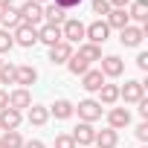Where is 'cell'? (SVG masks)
I'll return each instance as SVG.
<instances>
[{
    "label": "cell",
    "mask_w": 148,
    "mask_h": 148,
    "mask_svg": "<svg viewBox=\"0 0 148 148\" xmlns=\"http://www.w3.org/2000/svg\"><path fill=\"white\" fill-rule=\"evenodd\" d=\"M84 38L90 41V44H96V47H102L108 38H110V29H108V23L99 18V21H93V23H87L84 26Z\"/></svg>",
    "instance_id": "1"
},
{
    "label": "cell",
    "mask_w": 148,
    "mask_h": 148,
    "mask_svg": "<svg viewBox=\"0 0 148 148\" xmlns=\"http://www.w3.org/2000/svg\"><path fill=\"white\" fill-rule=\"evenodd\" d=\"M21 12V23H29V26H38L44 21V6L35 3V0H26V3L18 9Z\"/></svg>",
    "instance_id": "2"
},
{
    "label": "cell",
    "mask_w": 148,
    "mask_h": 148,
    "mask_svg": "<svg viewBox=\"0 0 148 148\" xmlns=\"http://www.w3.org/2000/svg\"><path fill=\"white\" fill-rule=\"evenodd\" d=\"M119 99H122L125 105H136L139 99H145V84H142V82H125V84L119 87Z\"/></svg>",
    "instance_id": "3"
},
{
    "label": "cell",
    "mask_w": 148,
    "mask_h": 148,
    "mask_svg": "<svg viewBox=\"0 0 148 148\" xmlns=\"http://www.w3.org/2000/svg\"><path fill=\"white\" fill-rule=\"evenodd\" d=\"M76 113H79V119L82 122H96V119H102V105L96 102V99H84V102H79L76 105Z\"/></svg>",
    "instance_id": "4"
},
{
    "label": "cell",
    "mask_w": 148,
    "mask_h": 148,
    "mask_svg": "<svg viewBox=\"0 0 148 148\" xmlns=\"http://www.w3.org/2000/svg\"><path fill=\"white\" fill-rule=\"evenodd\" d=\"M82 38H84V23H82V21L70 18V21L61 23V41H67V44H79Z\"/></svg>",
    "instance_id": "5"
},
{
    "label": "cell",
    "mask_w": 148,
    "mask_h": 148,
    "mask_svg": "<svg viewBox=\"0 0 148 148\" xmlns=\"http://www.w3.org/2000/svg\"><path fill=\"white\" fill-rule=\"evenodd\" d=\"M73 142L76 145H84V148H90L93 145V139H96V128L90 125V122H79L76 128H73Z\"/></svg>",
    "instance_id": "6"
},
{
    "label": "cell",
    "mask_w": 148,
    "mask_h": 148,
    "mask_svg": "<svg viewBox=\"0 0 148 148\" xmlns=\"http://www.w3.org/2000/svg\"><path fill=\"white\" fill-rule=\"evenodd\" d=\"M99 70H102V76H105V79H119L122 73H125V61H122L119 55H105Z\"/></svg>",
    "instance_id": "7"
},
{
    "label": "cell",
    "mask_w": 148,
    "mask_h": 148,
    "mask_svg": "<svg viewBox=\"0 0 148 148\" xmlns=\"http://www.w3.org/2000/svg\"><path fill=\"white\" fill-rule=\"evenodd\" d=\"M12 38H15V44H18V47H26V49H29V47H35V44H38V29H35V26H29V23H21V26L15 29V35H12Z\"/></svg>",
    "instance_id": "8"
},
{
    "label": "cell",
    "mask_w": 148,
    "mask_h": 148,
    "mask_svg": "<svg viewBox=\"0 0 148 148\" xmlns=\"http://www.w3.org/2000/svg\"><path fill=\"white\" fill-rule=\"evenodd\" d=\"M142 38H145V26H134V23H128V26L119 32L122 47H139V44H142Z\"/></svg>",
    "instance_id": "9"
},
{
    "label": "cell",
    "mask_w": 148,
    "mask_h": 148,
    "mask_svg": "<svg viewBox=\"0 0 148 148\" xmlns=\"http://www.w3.org/2000/svg\"><path fill=\"white\" fill-rule=\"evenodd\" d=\"M23 122V113L15 108H3L0 110V131H18Z\"/></svg>",
    "instance_id": "10"
},
{
    "label": "cell",
    "mask_w": 148,
    "mask_h": 148,
    "mask_svg": "<svg viewBox=\"0 0 148 148\" xmlns=\"http://www.w3.org/2000/svg\"><path fill=\"white\" fill-rule=\"evenodd\" d=\"M9 108H15V110H29V108H32V93H29V87L12 90V93H9Z\"/></svg>",
    "instance_id": "11"
},
{
    "label": "cell",
    "mask_w": 148,
    "mask_h": 148,
    "mask_svg": "<svg viewBox=\"0 0 148 148\" xmlns=\"http://www.w3.org/2000/svg\"><path fill=\"white\" fill-rule=\"evenodd\" d=\"M128 125H131V110H128V108H110V113H108V128L119 131V128H128Z\"/></svg>",
    "instance_id": "12"
},
{
    "label": "cell",
    "mask_w": 148,
    "mask_h": 148,
    "mask_svg": "<svg viewBox=\"0 0 148 148\" xmlns=\"http://www.w3.org/2000/svg\"><path fill=\"white\" fill-rule=\"evenodd\" d=\"M73 55V44L67 41H58L55 47H49V64H67Z\"/></svg>",
    "instance_id": "13"
},
{
    "label": "cell",
    "mask_w": 148,
    "mask_h": 148,
    "mask_svg": "<svg viewBox=\"0 0 148 148\" xmlns=\"http://www.w3.org/2000/svg\"><path fill=\"white\" fill-rule=\"evenodd\" d=\"M35 82H38V70H35L32 64H21V67L15 70V84L29 87V84H35Z\"/></svg>",
    "instance_id": "14"
},
{
    "label": "cell",
    "mask_w": 148,
    "mask_h": 148,
    "mask_svg": "<svg viewBox=\"0 0 148 148\" xmlns=\"http://www.w3.org/2000/svg\"><path fill=\"white\" fill-rule=\"evenodd\" d=\"M102 84H105L102 70H87L84 76H82V87H84L87 93H99V90H102Z\"/></svg>",
    "instance_id": "15"
},
{
    "label": "cell",
    "mask_w": 148,
    "mask_h": 148,
    "mask_svg": "<svg viewBox=\"0 0 148 148\" xmlns=\"http://www.w3.org/2000/svg\"><path fill=\"white\" fill-rule=\"evenodd\" d=\"M38 41L47 44V47H55V44L61 41V26H55V23H44V26L38 29Z\"/></svg>",
    "instance_id": "16"
},
{
    "label": "cell",
    "mask_w": 148,
    "mask_h": 148,
    "mask_svg": "<svg viewBox=\"0 0 148 148\" xmlns=\"http://www.w3.org/2000/svg\"><path fill=\"white\" fill-rule=\"evenodd\" d=\"M93 145H96V148H116V145H119V134H116L113 128H102V131H96Z\"/></svg>",
    "instance_id": "17"
},
{
    "label": "cell",
    "mask_w": 148,
    "mask_h": 148,
    "mask_svg": "<svg viewBox=\"0 0 148 148\" xmlns=\"http://www.w3.org/2000/svg\"><path fill=\"white\" fill-rule=\"evenodd\" d=\"M128 18L136 21L139 26H145V23H148V3H145V0H131V6H128Z\"/></svg>",
    "instance_id": "18"
},
{
    "label": "cell",
    "mask_w": 148,
    "mask_h": 148,
    "mask_svg": "<svg viewBox=\"0 0 148 148\" xmlns=\"http://www.w3.org/2000/svg\"><path fill=\"white\" fill-rule=\"evenodd\" d=\"M105 23H108V29H119V32H122V29L131 23V18H128V9H110Z\"/></svg>",
    "instance_id": "19"
},
{
    "label": "cell",
    "mask_w": 148,
    "mask_h": 148,
    "mask_svg": "<svg viewBox=\"0 0 148 148\" xmlns=\"http://www.w3.org/2000/svg\"><path fill=\"white\" fill-rule=\"evenodd\" d=\"M47 110H49L55 119H70L73 113H76V105H73L70 99H55V105H52V108H47Z\"/></svg>",
    "instance_id": "20"
},
{
    "label": "cell",
    "mask_w": 148,
    "mask_h": 148,
    "mask_svg": "<svg viewBox=\"0 0 148 148\" xmlns=\"http://www.w3.org/2000/svg\"><path fill=\"white\" fill-rule=\"evenodd\" d=\"M82 61H87V64H93V61H102V47H96V44H82L79 47V52H76Z\"/></svg>",
    "instance_id": "21"
},
{
    "label": "cell",
    "mask_w": 148,
    "mask_h": 148,
    "mask_svg": "<svg viewBox=\"0 0 148 148\" xmlns=\"http://www.w3.org/2000/svg\"><path fill=\"white\" fill-rule=\"evenodd\" d=\"M0 23H3L6 32H9V29H18V26H21V12H18L15 6L3 9V12H0Z\"/></svg>",
    "instance_id": "22"
},
{
    "label": "cell",
    "mask_w": 148,
    "mask_h": 148,
    "mask_svg": "<svg viewBox=\"0 0 148 148\" xmlns=\"http://www.w3.org/2000/svg\"><path fill=\"white\" fill-rule=\"evenodd\" d=\"M119 102V84H102V90H99V105H116Z\"/></svg>",
    "instance_id": "23"
},
{
    "label": "cell",
    "mask_w": 148,
    "mask_h": 148,
    "mask_svg": "<svg viewBox=\"0 0 148 148\" xmlns=\"http://www.w3.org/2000/svg\"><path fill=\"white\" fill-rule=\"evenodd\" d=\"M44 21H47V23H55V26H61V23L67 21V12H64L61 6H55V3H49V6L44 9Z\"/></svg>",
    "instance_id": "24"
},
{
    "label": "cell",
    "mask_w": 148,
    "mask_h": 148,
    "mask_svg": "<svg viewBox=\"0 0 148 148\" xmlns=\"http://www.w3.org/2000/svg\"><path fill=\"white\" fill-rule=\"evenodd\" d=\"M26 119H29V125L41 128V125H47L49 110H47V108H41V105H32V108H29V113H26Z\"/></svg>",
    "instance_id": "25"
},
{
    "label": "cell",
    "mask_w": 148,
    "mask_h": 148,
    "mask_svg": "<svg viewBox=\"0 0 148 148\" xmlns=\"http://www.w3.org/2000/svg\"><path fill=\"white\" fill-rule=\"evenodd\" d=\"M67 70L73 73V76H84V73L90 70V64H87V61H82L76 52H73V55H70V61H67Z\"/></svg>",
    "instance_id": "26"
},
{
    "label": "cell",
    "mask_w": 148,
    "mask_h": 148,
    "mask_svg": "<svg viewBox=\"0 0 148 148\" xmlns=\"http://www.w3.org/2000/svg\"><path fill=\"white\" fill-rule=\"evenodd\" d=\"M0 142H3L6 148H23V136H21V131H3V139H0Z\"/></svg>",
    "instance_id": "27"
},
{
    "label": "cell",
    "mask_w": 148,
    "mask_h": 148,
    "mask_svg": "<svg viewBox=\"0 0 148 148\" xmlns=\"http://www.w3.org/2000/svg\"><path fill=\"white\" fill-rule=\"evenodd\" d=\"M15 64H9V61H3L0 64V84H15Z\"/></svg>",
    "instance_id": "28"
},
{
    "label": "cell",
    "mask_w": 148,
    "mask_h": 148,
    "mask_svg": "<svg viewBox=\"0 0 148 148\" xmlns=\"http://www.w3.org/2000/svg\"><path fill=\"white\" fill-rule=\"evenodd\" d=\"M12 47H15V38H12V32L0 29V55H6V52H9Z\"/></svg>",
    "instance_id": "29"
},
{
    "label": "cell",
    "mask_w": 148,
    "mask_h": 148,
    "mask_svg": "<svg viewBox=\"0 0 148 148\" xmlns=\"http://www.w3.org/2000/svg\"><path fill=\"white\" fill-rule=\"evenodd\" d=\"M90 9H93V15H105V18H108L110 3H108V0H93V3H90Z\"/></svg>",
    "instance_id": "30"
},
{
    "label": "cell",
    "mask_w": 148,
    "mask_h": 148,
    "mask_svg": "<svg viewBox=\"0 0 148 148\" xmlns=\"http://www.w3.org/2000/svg\"><path fill=\"white\" fill-rule=\"evenodd\" d=\"M55 148H76V142H73L70 134H58L55 136Z\"/></svg>",
    "instance_id": "31"
},
{
    "label": "cell",
    "mask_w": 148,
    "mask_h": 148,
    "mask_svg": "<svg viewBox=\"0 0 148 148\" xmlns=\"http://www.w3.org/2000/svg\"><path fill=\"white\" fill-rule=\"evenodd\" d=\"M136 139L139 142H148V122H139L136 125Z\"/></svg>",
    "instance_id": "32"
},
{
    "label": "cell",
    "mask_w": 148,
    "mask_h": 148,
    "mask_svg": "<svg viewBox=\"0 0 148 148\" xmlns=\"http://www.w3.org/2000/svg\"><path fill=\"white\" fill-rule=\"evenodd\" d=\"M55 6H61V9L67 12V9H76V6H82V0H55Z\"/></svg>",
    "instance_id": "33"
},
{
    "label": "cell",
    "mask_w": 148,
    "mask_h": 148,
    "mask_svg": "<svg viewBox=\"0 0 148 148\" xmlns=\"http://www.w3.org/2000/svg\"><path fill=\"white\" fill-rule=\"evenodd\" d=\"M136 67H139L142 73L148 70V52H139V55H136Z\"/></svg>",
    "instance_id": "34"
},
{
    "label": "cell",
    "mask_w": 148,
    "mask_h": 148,
    "mask_svg": "<svg viewBox=\"0 0 148 148\" xmlns=\"http://www.w3.org/2000/svg\"><path fill=\"white\" fill-rule=\"evenodd\" d=\"M108 3H110V9H128L131 0H108Z\"/></svg>",
    "instance_id": "35"
},
{
    "label": "cell",
    "mask_w": 148,
    "mask_h": 148,
    "mask_svg": "<svg viewBox=\"0 0 148 148\" xmlns=\"http://www.w3.org/2000/svg\"><path fill=\"white\" fill-rule=\"evenodd\" d=\"M136 105H139V116H142V119H148V99H139Z\"/></svg>",
    "instance_id": "36"
},
{
    "label": "cell",
    "mask_w": 148,
    "mask_h": 148,
    "mask_svg": "<svg viewBox=\"0 0 148 148\" xmlns=\"http://www.w3.org/2000/svg\"><path fill=\"white\" fill-rule=\"evenodd\" d=\"M23 148H47L41 139H29V142H23Z\"/></svg>",
    "instance_id": "37"
},
{
    "label": "cell",
    "mask_w": 148,
    "mask_h": 148,
    "mask_svg": "<svg viewBox=\"0 0 148 148\" xmlns=\"http://www.w3.org/2000/svg\"><path fill=\"white\" fill-rule=\"evenodd\" d=\"M3 108H9V93L0 90V110H3Z\"/></svg>",
    "instance_id": "38"
},
{
    "label": "cell",
    "mask_w": 148,
    "mask_h": 148,
    "mask_svg": "<svg viewBox=\"0 0 148 148\" xmlns=\"http://www.w3.org/2000/svg\"><path fill=\"white\" fill-rule=\"evenodd\" d=\"M12 3H15V0H0V9H9Z\"/></svg>",
    "instance_id": "39"
},
{
    "label": "cell",
    "mask_w": 148,
    "mask_h": 148,
    "mask_svg": "<svg viewBox=\"0 0 148 148\" xmlns=\"http://www.w3.org/2000/svg\"><path fill=\"white\" fill-rule=\"evenodd\" d=\"M35 3H47V0H35Z\"/></svg>",
    "instance_id": "40"
},
{
    "label": "cell",
    "mask_w": 148,
    "mask_h": 148,
    "mask_svg": "<svg viewBox=\"0 0 148 148\" xmlns=\"http://www.w3.org/2000/svg\"><path fill=\"white\" fill-rule=\"evenodd\" d=\"M0 148H6V145H3V142H0Z\"/></svg>",
    "instance_id": "41"
},
{
    "label": "cell",
    "mask_w": 148,
    "mask_h": 148,
    "mask_svg": "<svg viewBox=\"0 0 148 148\" xmlns=\"http://www.w3.org/2000/svg\"><path fill=\"white\" fill-rule=\"evenodd\" d=\"M0 12H3V9H0Z\"/></svg>",
    "instance_id": "42"
},
{
    "label": "cell",
    "mask_w": 148,
    "mask_h": 148,
    "mask_svg": "<svg viewBox=\"0 0 148 148\" xmlns=\"http://www.w3.org/2000/svg\"><path fill=\"white\" fill-rule=\"evenodd\" d=\"M0 64H3V61H0Z\"/></svg>",
    "instance_id": "43"
},
{
    "label": "cell",
    "mask_w": 148,
    "mask_h": 148,
    "mask_svg": "<svg viewBox=\"0 0 148 148\" xmlns=\"http://www.w3.org/2000/svg\"><path fill=\"white\" fill-rule=\"evenodd\" d=\"M142 148H145V145H142Z\"/></svg>",
    "instance_id": "44"
}]
</instances>
